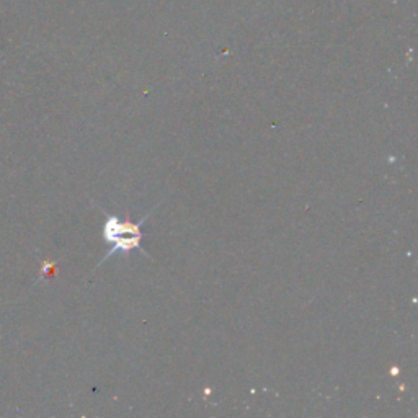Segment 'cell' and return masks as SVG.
Masks as SVG:
<instances>
[{
    "label": "cell",
    "mask_w": 418,
    "mask_h": 418,
    "mask_svg": "<svg viewBox=\"0 0 418 418\" xmlns=\"http://www.w3.org/2000/svg\"><path fill=\"white\" fill-rule=\"evenodd\" d=\"M152 213V211H150ZM145 214L139 223H131V220H120L118 216H108L106 223L103 225V239L105 242L111 243V248L105 253V257L102 258L100 265L105 260H108L111 255L115 253H129L134 248H138L143 253H145L143 248H140V241H143L144 234L140 231L143 224L145 223V219L150 216Z\"/></svg>",
    "instance_id": "6da1fadb"
}]
</instances>
